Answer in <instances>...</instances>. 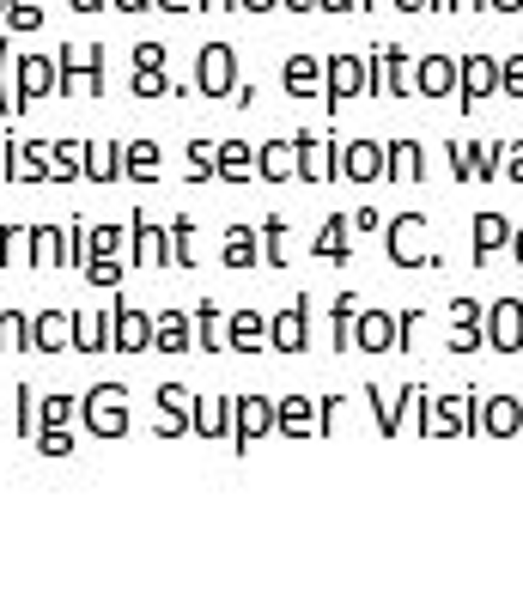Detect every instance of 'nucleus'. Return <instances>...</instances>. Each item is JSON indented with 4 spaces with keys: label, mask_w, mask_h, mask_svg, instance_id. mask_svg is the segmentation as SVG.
I'll return each mask as SVG.
<instances>
[{
    "label": "nucleus",
    "mask_w": 523,
    "mask_h": 602,
    "mask_svg": "<svg viewBox=\"0 0 523 602\" xmlns=\"http://www.w3.org/2000/svg\"><path fill=\"white\" fill-rule=\"evenodd\" d=\"M499 341H505V347L523 341V311H505V317H499Z\"/></svg>",
    "instance_id": "f03ea898"
},
{
    "label": "nucleus",
    "mask_w": 523,
    "mask_h": 602,
    "mask_svg": "<svg viewBox=\"0 0 523 602\" xmlns=\"http://www.w3.org/2000/svg\"><path fill=\"white\" fill-rule=\"evenodd\" d=\"M201 80H207V92H226V86H232V49H207Z\"/></svg>",
    "instance_id": "f257e3e1"
},
{
    "label": "nucleus",
    "mask_w": 523,
    "mask_h": 602,
    "mask_svg": "<svg viewBox=\"0 0 523 602\" xmlns=\"http://www.w3.org/2000/svg\"><path fill=\"white\" fill-rule=\"evenodd\" d=\"M353 171L371 177V171H378V153H371V146H359V153H353Z\"/></svg>",
    "instance_id": "7ed1b4c3"
}]
</instances>
